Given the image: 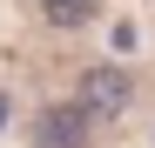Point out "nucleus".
I'll return each mask as SVG.
<instances>
[{"label":"nucleus","instance_id":"f257e3e1","mask_svg":"<svg viewBox=\"0 0 155 148\" xmlns=\"http://www.w3.org/2000/svg\"><path fill=\"white\" fill-rule=\"evenodd\" d=\"M74 108H81V114H121V108H128V74H121V67H88Z\"/></svg>","mask_w":155,"mask_h":148},{"label":"nucleus","instance_id":"f03ea898","mask_svg":"<svg viewBox=\"0 0 155 148\" xmlns=\"http://www.w3.org/2000/svg\"><path fill=\"white\" fill-rule=\"evenodd\" d=\"M34 148H88V114L81 108H41Z\"/></svg>","mask_w":155,"mask_h":148},{"label":"nucleus","instance_id":"7ed1b4c3","mask_svg":"<svg viewBox=\"0 0 155 148\" xmlns=\"http://www.w3.org/2000/svg\"><path fill=\"white\" fill-rule=\"evenodd\" d=\"M101 0H41V14L54 20V27H81V20H94Z\"/></svg>","mask_w":155,"mask_h":148}]
</instances>
